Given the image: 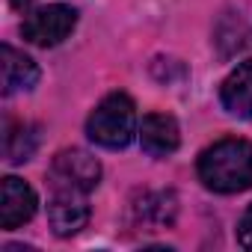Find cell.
Listing matches in <instances>:
<instances>
[{
  "label": "cell",
  "mask_w": 252,
  "mask_h": 252,
  "mask_svg": "<svg viewBox=\"0 0 252 252\" xmlns=\"http://www.w3.org/2000/svg\"><path fill=\"white\" fill-rule=\"evenodd\" d=\"M86 134L101 149H125L137 134V107L125 92H110L86 119Z\"/></svg>",
  "instance_id": "obj_2"
},
{
  "label": "cell",
  "mask_w": 252,
  "mask_h": 252,
  "mask_svg": "<svg viewBox=\"0 0 252 252\" xmlns=\"http://www.w3.org/2000/svg\"><path fill=\"white\" fill-rule=\"evenodd\" d=\"M178 217V199L172 190H152L134 205V220L143 231H163L172 228Z\"/></svg>",
  "instance_id": "obj_8"
},
{
  "label": "cell",
  "mask_w": 252,
  "mask_h": 252,
  "mask_svg": "<svg viewBox=\"0 0 252 252\" xmlns=\"http://www.w3.org/2000/svg\"><path fill=\"white\" fill-rule=\"evenodd\" d=\"M199 178L214 193H243L252 187V146L225 137L199 155Z\"/></svg>",
  "instance_id": "obj_1"
},
{
  "label": "cell",
  "mask_w": 252,
  "mask_h": 252,
  "mask_svg": "<svg viewBox=\"0 0 252 252\" xmlns=\"http://www.w3.org/2000/svg\"><path fill=\"white\" fill-rule=\"evenodd\" d=\"M39 208V199L33 193V187L15 175H6L3 184H0V228L15 231L24 222L33 220Z\"/></svg>",
  "instance_id": "obj_5"
},
{
  "label": "cell",
  "mask_w": 252,
  "mask_h": 252,
  "mask_svg": "<svg viewBox=\"0 0 252 252\" xmlns=\"http://www.w3.org/2000/svg\"><path fill=\"white\" fill-rule=\"evenodd\" d=\"M0 57H3V95L30 92L39 83V65L24 51L3 45L0 48Z\"/></svg>",
  "instance_id": "obj_10"
},
{
  "label": "cell",
  "mask_w": 252,
  "mask_h": 252,
  "mask_svg": "<svg viewBox=\"0 0 252 252\" xmlns=\"http://www.w3.org/2000/svg\"><path fill=\"white\" fill-rule=\"evenodd\" d=\"M237 243L243 249H252V205L243 211V217L237 222Z\"/></svg>",
  "instance_id": "obj_12"
},
{
  "label": "cell",
  "mask_w": 252,
  "mask_h": 252,
  "mask_svg": "<svg viewBox=\"0 0 252 252\" xmlns=\"http://www.w3.org/2000/svg\"><path fill=\"white\" fill-rule=\"evenodd\" d=\"M3 149H6V160L9 163H27L36 155V149H39V125H30V122L9 125Z\"/></svg>",
  "instance_id": "obj_11"
},
{
  "label": "cell",
  "mask_w": 252,
  "mask_h": 252,
  "mask_svg": "<svg viewBox=\"0 0 252 252\" xmlns=\"http://www.w3.org/2000/svg\"><path fill=\"white\" fill-rule=\"evenodd\" d=\"M220 101L225 113L237 119H252V60L240 63L220 86Z\"/></svg>",
  "instance_id": "obj_9"
},
{
  "label": "cell",
  "mask_w": 252,
  "mask_h": 252,
  "mask_svg": "<svg viewBox=\"0 0 252 252\" xmlns=\"http://www.w3.org/2000/svg\"><path fill=\"white\" fill-rule=\"evenodd\" d=\"M48 222L57 237H71L89 222V202L80 190H54L48 202Z\"/></svg>",
  "instance_id": "obj_6"
},
{
  "label": "cell",
  "mask_w": 252,
  "mask_h": 252,
  "mask_svg": "<svg viewBox=\"0 0 252 252\" xmlns=\"http://www.w3.org/2000/svg\"><path fill=\"white\" fill-rule=\"evenodd\" d=\"M30 3H33V0H12L15 9H24V6H30Z\"/></svg>",
  "instance_id": "obj_13"
},
{
  "label": "cell",
  "mask_w": 252,
  "mask_h": 252,
  "mask_svg": "<svg viewBox=\"0 0 252 252\" xmlns=\"http://www.w3.org/2000/svg\"><path fill=\"white\" fill-rule=\"evenodd\" d=\"M74 27H77V12L63 3H51V6L33 9L24 18L21 33L36 48H57L60 42H65L74 33Z\"/></svg>",
  "instance_id": "obj_3"
},
{
  "label": "cell",
  "mask_w": 252,
  "mask_h": 252,
  "mask_svg": "<svg viewBox=\"0 0 252 252\" xmlns=\"http://www.w3.org/2000/svg\"><path fill=\"white\" fill-rule=\"evenodd\" d=\"M48 178H51L54 190H80V193H89L101 181V163L89 152H83V149H63L54 158Z\"/></svg>",
  "instance_id": "obj_4"
},
{
  "label": "cell",
  "mask_w": 252,
  "mask_h": 252,
  "mask_svg": "<svg viewBox=\"0 0 252 252\" xmlns=\"http://www.w3.org/2000/svg\"><path fill=\"white\" fill-rule=\"evenodd\" d=\"M140 146L152 158H166L181 146V131L178 122L169 113H149L140 125Z\"/></svg>",
  "instance_id": "obj_7"
}]
</instances>
